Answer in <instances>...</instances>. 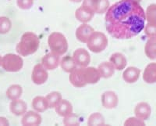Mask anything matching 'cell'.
<instances>
[{"label":"cell","instance_id":"36","mask_svg":"<svg viewBox=\"0 0 156 126\" xmlns=\"http://www.w3.org/2000/svg\"><path fill=\"white\" fill-rule=\"evenodd\" d=\"M69 1L75 2V3H79V2H81V1H83V0H69Z\"/></svg>","mask_w":156,"mask_h":126},{"label":"cell","instance_id":"26","mask_svg":"<svg viewBox=\"0 0 156 126\" xmlns=\"http://www.w3.org/2000/svg\"><path fill=\"white\" fill-rule=\"evenodd\" d=\"M22 93H23V89H22L21 85L15 84V85H10L8 88L6 92H5V95L9 99L14 100V99H20L21 97Z\"/></svg>","mask_w":156,"mask_h":126},{"label":"cell","instance_id":"13","mask_svg":"<svg viewBox=\"0 0 156 126\" xmlns=\"http://www.w3.org/2000/svg\"><path fill=\"white\" fill-rule=\"evenodd\" d=\"M69 82L76 88H83L87 85L83 78V68H76L69 73Z\"/></svg>","mask_w":156,"mask_h":126},{"label":"cell","instance_id":"17","mask_svg":"<svg viewBox=\"0 0 156 126\" xmlns=\"http://www.w3.org/2000/svg\"><path fill=\"white\" fill-rule=\"evenodd\" d=\"M109 62L117 71L124 70L127 65V60L126 57L121 53H114L112 54L109 58Z\"/></svg>","mask_w":156,"mask_h":126},{"label":"cell","instance_id":"34","mask_svg":"<svg viewBox=\"0 0 156 126\" xmlns=\"http://www.w3.org/2000/svg\"><path fill=\"white\" fill-rule=\"evenodd\" d=\"M16 4L20 9H29L33 6L34 0H16Z\"/></svg>","mask_w":156,"mask_h":126},{"label":"cell","instance_id":"18","mask_svg":"<svg viewBox=\"0 0 156 126\" xmlns=\"http://www.w3.org/2000/svg\"><path fill=\"white\" fill-rule=\"evenodd\" d=\"M94 16V13L92 11H90L82 5L75 11V17L78 21L81 22L82 24H87L90 22Z\"/></svg>","mask_w":156,"mask_h":126},{"label":"cell","instance_id":"11","mask_svg":"<svg viewBox=\"0 0 156 126\" xmlns=\"http://www.w3.org/2000/svg\"><path fill=\"white\" fill-rule=\"evenodd\" d=\"M119 103L118 96L113 91H106L101 95V104L106 109H114Z\"/></svg>","mask_w":156,"mask_h":126},{"label":"cell","instance_id":"16","mask_svg":"<svg viewBox=\"0 0 156 126\" xmlns=\"http://www.w3.org/2000/svg\"><path fill=\"white\" fill-rule=\"evenodd\" d=\"M140 70L136 67H129L122 72V79L129 84H133L139 80Z\"/></svg>","mask_w":156,"mask_h":126},{"label":"cell","instance_id":"37","mask_svg":"<svg viewBox=\"0 0 156 126\" xmlns=\"http://www.w3.org/2000/svg\"><path fill=\"white\" fill-rule=\"evenodd\" d=\"M2 56H0V67L2 66Z\"/></svg>","mask_w":156,"mask_h":126},{"label":"cell","instance_id":"10","mask_svg":"<svg viewBox=\"0 0 156 126\" xmlns=\"http://www.w3.org/2000/svg\"><path fill=\"white\" fill-rule=\"evenodd\" d=\"M42 122V117L38 112L35 110L27 111L21 119L22 125L24 126H36L40 125Z\"/></svg>","mask_w":156,"mask_h":126},{"label":"cell","instance_id":"35","mask_svg":"<svg viewBox=\"0 0 156 126\" xmlns=\"http://www.w3.org/2000/svg\"><path fill=\"white\" fill-rule=\"evenodd\" d=\"M0 125H9L8 119L5 117H0Z\"/></svg>","mask_w":156,"mask_h":126},{"label":"cell","instance_id":"5","mask_svg":"<svg viewBox=\"0 0 156 126\" xmlns=\"http://www.w3.org/2000/svg\"><path fill=\"white\" fill-rule=\"evenodd\" d=\"M23 66V61L21 56L19 54H7L2 57V67L8 72H17L22 69Z\"/></svg>","mask_w":156,"mask_h":126},{"label":"cell","instance_id":"14","mask_svg":"<svg viewBox=\"0 0 156 126\" xmlns=\"http://www.w3.org/2000/svg\"><path fill=\"white\" fill-rule=\"evenodd\" d=\"M94 31V28L90 25L87 24H82L76 28V38L80 43H86L90 35Z\"/></svg>","mask_w":156,"mask_h":126},{"label":"cell","instance_id":"24","mask_svg":"<svg viewBox=\"0 0 156 126\" xmlns=\"http://www.w3.org/2000/svg\"><path fill=\"white\" fill-rule=\"evenodd\" d=\"M144 53L150 60L154 61L156 59V38H148L144 46Z\"/></svg>","mask_w":156,"mask_h":126},{"label":"cell","instance_id":"7","mask_svg":"<svg viewBox=\"0 0 156 126\" xmlns=\"http://www.w3.org/2000/svg\"><path fill=\"white\" fill-rule=\"evenodd\" d=\"M48 78V71L41 64H36L32 70L31 79L35 85H41L47 82Z\"/></svg>","mask_w":156,"mask_h":126},{"label":"cell","instance_id":"1","mask_svg":"<svg viewBox=\"0 0 156 126\" xmlns=\"http://www.w3.org/2000/svg\"><path fill=\"white\" fill-rule=\"evenodd\" d=\"M145 13L140 2L119 0L110 6L105 15V28L117 39H129L139 35L145 25Z\"/></svg>","mask_w":156,"mask_h":126},{"label":"cell","instance_id":"38","mask_svg":"<svg viewBox=\"0 0 156 126\" xmlns=\"http://www.w3.org/2000/svg\"><path fill=\"white\" fill-rule=\"evenodd\" d=\"M133 1H136V2H140V1H141V0H133Z\"/></svg>","mask_w":156,"mask_h":126},{"label":"cell","instance_id":"30","mask_svg":"<svg viewBox=\"0 0 156 126\" xmlns=\"http://www.w3.org/2000/svg\"><path fill=\"white\" fill-rule=\"evenodd\" d=\"M12 28V22L6 17H0V34H6Z\"/></svg>","mask_w":156,"mask_h":126},{"label":"cell","instance_id":"8","mask_svg":"<svg viewBox=\"0 0 156 126\" xmlns=\"http://www.w3.org/2000/svg\"><path fill=\"white\" fill-rule=\"evenodd\" d=\"M73 61L78 68H86L90 63V55L87 50L78 48L73 53Z\"/></svg>","mask_w":156,"mask_h":126},{"label":"cell","instance_id":"28","mask_svg":"<svg viewBox=\"0 0 156 126\" xmlns=\"http://www.w3.org/2000/svg\"><path fill=\"white\" fill-rule=\"evenodd\" d=\"M87 124L90 126H101L105 124V118L100 113H93L87 119Z\"/></svg>","mask_w":156,"mask_h":126},{"label":"cell","instance_id":"4","mask_svg":"<svg viewBox=\"0 0 156 126\" xmlns=\"http://www.w3.org/2000/svg\"><path fill=\"white\" fill-rule=\"evenodd\" d=\"M108 43V38L104 33L94 31L90 35L86 44L90 51L93 52L94 54H99L106 49Z\"/></svg>","mask_w":156,"mask_h":126},{"label":"cell","instance_id":"20","mask_svg":"<svg viewBox=\"0 0 156 126\" xmlns=\"http://www.w3.org/2000/svg\"><path fill=\"white\" fill-rule=\"evenodd\" d=\"M143 80L147 84L156 82V64L154 62L147 64L143 73Z\"/></svg>","mask_w":156,"mask_h":126},{"label":"cell","instance_id":"29","mask_svg":"<svg viewBox=\"0 0 156 126\" xmlns=\"http://www.w3.org/2000/svg\"><path fill=\"white\" fill-rule=\"evenodd\" d=\"M145 13V20L147 23L156 25V5L154 3L151 4L147 6Z\"/></svg>","mask_w":156,"mask_h":126},{"label":"cell","instance_id":"2","mask_svg":"<svg viewBox=\"0 0 156 126\" xmlns=\"http://www.w3.org/2000/svg\"><path fill=\"white\" fill-rule=\"evenodd\" d=\"M40 46V40L35 33L27 31L23 33L20 41L16 46V51L21 57L32 55L37 51Z\"/></svg>","mask_w":156,"mask_h":126},{"label":"cell","instance_id":"15","mask_svg":"<svg viewBox=\"0 0 156 126\" xmlns=\"http://www.w3.org/2000/svg\"><path fill=\"white\" fill-rule=\"evenodd\" d=\"M151 114V107L147 103L140 102L136 105L134 108V114L136 117L142 120L146 121L150 117Z\"/></svg>","mask_w":156,"mask_h":126},{"label":"cell","instance_id":"12","mask_svg":"<svg viewBox=\"0 0 156 126\" xmlns=\"http://www.w3.org/2000/svg\"><path fill=\"white\" fill-rule=\"evenodd\" d=\"M83 78L87 85H94L99 82L101 75L98 68L94 67H86L83 68Z\"/></svg>","mask_w":156,"mask_h":126},{"label":"cell","instance_id":"6","mask_svg":"<svg viewBox=\"0 0 156 126\" xmlns=\"http://www.w3.org/2000/svg\"><path fill=\"white\" fill-rule=\"evenodd\" d=\"M82 6L92 11L94 14L105 13L110 6L108 0H83Z\"/></svg>","mask_w":156,"mask_h":126},{"label":"cell","instance_id":"23","mask_svg":"<svg viewBox=\"0 0 156 126\" xmlns=\"http://www.w3.org/2000/svg\"><path fill=\"white\" fill-rule=\"evenodd\" d=\"M32 107L38 113L46 111L48 109V105L45 96L44 97L41 96H35L32 100Z\"/></svg>","mask_w":156,"mask_h":126},{"label":"cell","instance_id":"9","mask_svg":"<svg viewBox=\"0 0 156 126\" xmlns=\"http://www.w3.org/2000/svg\"><path fill=\"white\" fill-rule=\"evenodd\" d=\"M59 63L60 56L53 52H50L42 57L41 64L47 71H53L59 66Z\"/></svg>","mask_w":156,"mask_h":126},{"label":"cell","instance_id":"27","mask_svg":"<svg viewBox=\"0 0 156 126\" xmlns=\"http://www.w3.org/2000/svg\"><path fill=\"white\" fill-rule=\"evenodd\" d=\"M45 99L48 102V108H54L61 101L62 98L60 92L54 91V92H49L48 94H47V96H45Z\"/></svg>","mask_w":156,"mask_h":126},{"label":"cell","instance_id":"32","mask_svg":"<svg viewBox=\"0 0 156 126\" xmlns=\"http://www.w3.org/2000/svg\"><path fill=\"white\" fill-rule=\"evenodd\" d=\"M143 30L144 31V34L147 38L156 37V25L151 24H145Z\"/></svg>","mask_w":156,"mask_h":126},{"label":"cell","instance_id":"3","mask_svg":"<svg viewBox=\"0 0 156 126\" xmlns=\"http://www.w3.org/2000/svg\"><path fill=\"white\" fill-rule=\"evenodd\" d=\"M48 46L51 52L59 56L64 55L69 48L66 36L58 31H54L49 35L48 38Z\"/></svg>","mask_w":156,"mask_h":126},{"label":"cell","instance_id":"19","mask_svg":"<svg viewBox=\"0 0 156 126\" xmlns=\"http://www.w3.org/2000/svg\"><path fill=\"white\" fill-rule=\"evenodd\" d=\"M27 110V105L20 99L11 100L9 104V110L12 114L16 116H21L24 114Z\"/></svg>","mask_w":156,"mask_h":126},{"label":"cell","instance_id":"21","mask_svg":"<svg viewBox=\"0 0 156 126\" xmlns=\"http://www.w3.org/2000/svg\"><path fill=\"white\" fill-rule=\"evenodd\" d=\"M58 115L65 117L68 114L73 113V106L70 102L66 99H61V101L54 107Z\"/></svg>","mask_w":156,"mask_h":126},{"label":"cell","instance_id":"33","mask_svg":"<svg viewBox=\"0 0 156 126\" xmlns=\"http://www.w3.org/2000/svg\"><path fill=\"white\" fill-rule=\"evenodd\" d=\"M124 125L126 126H129V125H145V122L144 121H142L140 119H139L138 117H130L129 118H127L125 121Z\"/></svg>","mask_w":156,"mask_h":126},{"label":"cell","instance_id":"31","mask_svg":"<svg viewBox=\"0 0 156 126\" xmlns=\"http://www.w3.org/2000/svg\"><path fill=\"white\" fill-rule=\"evenodd\" d=\"M63 124L66 126H73V125H79L80 124V121H79V118L76 114L73 113L68 114V115L63 117Z\"/></svg>","mask_w":156,"mask_h":126},{"label":"cell","instance_id":"25","mask_svg":"<svg viewBox=\"0 0 156 126\" xmlns=\"http://www.w3.org/2000/svg\"><path fill=\"white\" fill-rule=\"evenodd\" d=\"M59 65H60L61 68L66 73L72 72L73 70L77 68L73 57L70 56H65L64 57H62V59L60 60Z\"/></svg>","mask_w":156,"mask_h":126},{"label":"cell","instance_id":"22","mask_svg":"<svg viewBox=\"0 0 156 126\" xmlns=\"http://www.w3.org/2000/svg\"><path fill=\"white\" fill-rule=\"evenodd\" d=\"M98 70L99 71L101 78H109L112 77L115 74V69L110 62H102L98 67Z\"/></svg>","mask_w":156,"mask_h":126}]
</instances>
